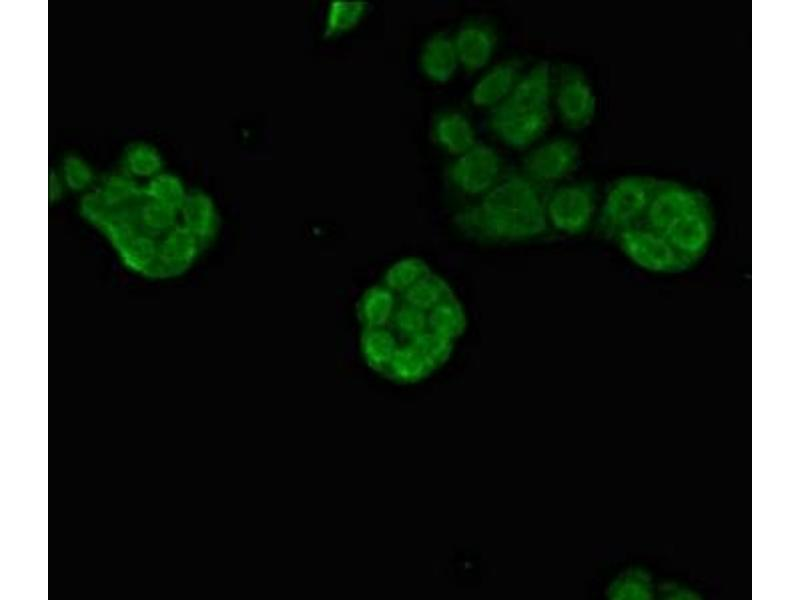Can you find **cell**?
I'll use <instances>...</instances> for the list:
<instances>
[{"mask_svg":"<svg viewBox=\"0 0 800 600\" xmlns=\"http://www.w3.org/2000/svg\"><path fill=\"white\" fill-rule=\"evenodd\" d=\"M187 199H169L148 185L112 175L82 198L80 212L128 270L167 280L186 273L207 248L192 224Z\"/></svg>","mask_w":800,"mask_h":600,"instance_id":"1","label":"cell"},{"mask_svg":"<svg viewBox=\"0 0 800 600\" xmlns=\"http://www.w3.org/2000/svg\"><path fill=\"white\" fill-rule=\"evenodd\" d=\"M708 198L698 189L659 180L639 218L611 238L635 266L659 275L693 269L714 235Z\"/></svg>","mask_w":800,"mask_h":600,"instance_id":"2","label":"cell"},{"mask_svg":"<svg viewBox=\"0 0 800 600\" xmlns=\"http://www.w3.org/2000/svg\"><path fill=\"white\" fill-rule=\"evenodd\" d=\"M546 198L542 187L523 173H511L478 201L459 210L453 222L463 235L480 242L532 240L549 229Z\"/></svg>","mask_w":800,"mask_h":600,"instance_id":"3","label":"cell"},{"mask_svg":"<svg viewBox=\"0 0 800 600\" xmlns=\"http://www.w3.org/2000/svg\"><path fill=\"white\" fill-rule=\"evenodd\" d=\"M551 66L542 61L524 73L510 94L490 113L492 132L507 146L523 149L538 140L551 119Z\"/></svg>","mask_w":800,"mask_h":600,"instance_id":"4","label":"cell"},{"mask_svg":"<svg viewBox=\"0 0 800 600\" xmlns=\"http://www.w3.org/2000/svg\"><path fill=\"white\" fill-rule=\"evenodd\" d=\"M659 179L646 175H626L615 179L607 188L597 228L611 238L635 222L644 211Z\"/></svg>","mask_w":800,"mask_h":600,"instance_id":"5","label":"cell"},{"mask_svg":"<svg viewBox=\"0 0 800 600\" xmlns=\"http://www.w3.org/2000/svg\"><path fill=\"white\" fill-rule=\"evenodd\" d=\"M597 206L593 183L582 181L562 185L546 198L545 210L549 224L566 235H579L591 225Z\"/></svg>","mask_w":800,"mask_h":600,"instance_id":"6","label":"cell"},{"mask_svg":"<svg viewBox=\"0 0 800 600\" xmlns=\"http://www.w3.org/2000/svg\"><path fill=\"white\" fill-rule=\"evenodd\" d=\"M553 84L555 105L562 123L572 130L589 126L596 114L597 98L583 71L563 64Z\"/></svg>","mask_w":800,"mask_h":600,"instance_id":"7","label":"cell"},{"mask_svg":"<svg viewBox=\"0 0 800 600\" xmlns=\"http://www.w3.org/2000/svg\"><path fill=\"white\" fill-rule=\"evenodd\" d=\"M502 161L491 146L476 143L448 166L449 182L462 194L481 197L501 179Z\"/></svg>","mask_w":800,"mask_h":600,"instance_id":"8","label":"cell"},{"mask_svg":"<svg viewBox=\"0 0 800 600\" xmlns=\"http://www.w3.org/2000/svg\"><path fill=\"white\" fill-rule=\"evenodd\" d=\"M580 148L569 138L559 137L532 149L524 158L523 174L541 187L558 182L579 165Z\"/></svg>","mask_w":800,"mask_h":600,"instance_id":"9","label":"cell"},{"mask_svg":"<svg viewBox=\"0 0 800 600\" xmlns=\"http://www.w3.org/2000/svg\"><path fill=\"white\" fill-rule=\"evenodd\" d=\"M453 42L459 65L473 73L489 63L495 51L497 37L487 24L468 22L459 28Z\"/></svg>","mask_w":800,"mask_h":600,"instance_id":"10","label":"cell"},{"mask_svg":"<svg viewBox=\"0 0 800 600\" xmlns=\"http://www.w3.org/2000/svg\"><path fill=\"white\" fill-rule=\"evenodd\" d=\"M523 63L519 59L500 62L487 70L474 84L470 99L473 105L492 109L500 104L520 80Z\"/></svg>","mask_w":800,"mask_h":600,"instance_id":"11","label":"cell"},{"mask_svg":"<svg viewBox=\"0 0 800 600\" xmlns=\"http://www.w3.org/2000/svg\"><path fill=\"white\" fill-rule=\"evenodd\" d=\"M458 66L453 38L448 34L435 33L425 42L420 54V67L428 79L446 83L454 76Z\"/></svg>","mask_w":800,"mask_h":600,"instance_id":"12","label":"cell"},{"mask_svg":"<svg viewBox=\"0 0 800 600\" xmlns=\"http://www.w3.org/2000/svg\"><path fill=\"white\" fill-rule=\"evenodd\" d=\"M432 133L436 143L456 157L477 143L472 123L457 111L440 113L433 122Z\"/></svg>","mask_w":800,"mask_h":600,"instance_id":"13","label":"cell"},{"mask_svg":"<svg viewBox=\"0 0 800 600\" xmlns=\"http://www.w3.org/2000/svg\"><path fill=\"white\" fill-rule=\"evenodd\" d=\"M399 345L397 334L388 326L363 327L360 349L372 370L384 375Z\"/></svg>","mask_w":800,"mask_h":600,"instance_id":"14","label":"cell"},{"mask_svg":"<svg viewBox=\"0 0 800 600\" xmlns=\"http://www.w3.org/2000/svg\"><path fill=\"white\" fill-rule=\"evenodd\" d=\"M396 293L383 283L367 288L357 307L358 318L363 327H383L391 324L398 306Z\"/></svg>","mask_w":800,"mask_h":600,"instance_id":"15","label":"cell"},{"mask_svg":"<svg viewBox=\"0 0 800 600\" xmlns=\"http://www.w3.org/2000/svg\"><path fill=\"white\" fill-rule=\"evenodd\" d=\"M434 371L421 352L410 342L404 341L400 343L384 375L397 383L413 384Z\"/></svg>","mask_w":800,"mask_h":600,"instance_id":"16","label":"cell"},{"mask_svg":"<svg viewBox=\"0 0 800 600\" xmlns=\"http://www.w3.org/2000/svg\"><path fill=\"white\" fill-rule=\"evenodd\" d=\"M428 328L452 341L464 334L467 328V316L455 295L428 312Z\"/></svg>","mask_w":800,"mask_h":600,"instance_id":"17","label":"cell"},{"mask_svg":"<svg viewBox=\"0 0 800 600\" xmlns=\"http://www.w3.org/2000/svg\"><path fill=\"white\" fill-rule=\"evenodd\" d=\"M452 296L454 292L449 283L431 271L407 289L401 295V301L429 312Z\"/></svg>","mask_w":800,"mask_h":600,"instance_id":"18","label":"cell"},{"mask_svg":"<svg viewBox=\"0 0 800 600\" xmlns=\"http://www.w3.org/2000/svg\"><path fill=\"white\" fill-rule=\"evenodd\" d=\"M430 272V267L421 258L404 257L388 267L383 276V284L394 293L402 295Z\"/></svg>","mask_w":800,"mask_h":600,"instance_id":"19","label":"cell"},{"mask_svg":"<svg viewBox=\"0 0 800 600\" xmlns=\"http://www.w3.org/2000/svg\"><path fill=\"white\" fill-rule=\"evenodd\" d=\"M367 4L361 1H334L329 5L325 30L327 35L345 32L355 26L366 12Z\"/></svg>","mask_w":800,"mask_h":600,"instance_id":"20","label":"cell"},{"mask_svg":"<svg viewBox=\"0 0 800 600\" xmlns=\"http://www.w3.org/2000/svg\"><path fill=\"white\" fill-rule=\"evenodd\" d=\"M391 324L394 332L409 341L427 331L428 312L401 301L393 315Z\"/></svg>","mask_w":800,"mask_h":600,"instance_id":"21","label":"cell"},{"mask_svg":"<svg viewBox=\"0 0 800 600\" xmlns=\"http://www.w3.org/2000/svg\"><path fill=\"white\" fill-rule=\"evenodd\" d=\"M408 342L421 352L435 370L450 359L454 350V341L429 329Z\"/></svg>","mask_w":800,"mask_h":600,"instance_id":"22","label":"cell"},{"mask_svg":"<svg viewBox=\"0 0 800 600\" xmlns=\"http://www.w3.org/2000/svg\"><path fill=\"white\" fill-rule=\"evenodd\" d=\"M124 166L131 174L150 176L158 173L161 168V158L151 146L133 144L126 150Z\"/></svg>","mask_w":800,"mask_h":600,"instance_id":"23","label":"cell"},{"mask_svg":"<svg viewBox=\"0 0 800 600\" xmlns=\"http://www.w3.org/2000/svg\"><path fill=\"white\" fill-rule=\"evenodd\" d=\"M63 175L71 189H84L91 182V171L81 159L71 156L63 164Z\"/></svg>","mask_w":800,"mask_h":600,"instance_id":"24","label":"cell"}]
</instances>
